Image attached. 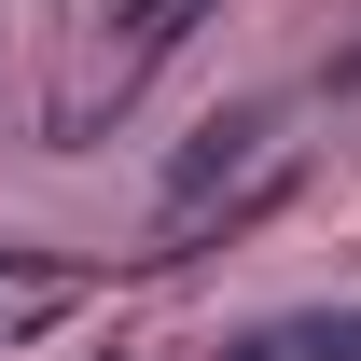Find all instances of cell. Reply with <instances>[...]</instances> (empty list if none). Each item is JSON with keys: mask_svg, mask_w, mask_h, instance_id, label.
<instances>
[{"mask_svg": "<svg viewBox=\"0 0 361 361\" xmlns=\"http://www.w3.org/2000/svg\"><path fill=\"white\" fill-rule=\"evenodd\" d=\"M223 361H361V306H319V319H264V334H236Z\"/></svg>", "mask_w": 361, "mask_h": 361, "instance_id": "obj_2", "label": "cell"}, {"mask_svg": "<svg viewBox=\"0 0 361 361\" xmlns=\"http://www.w3.org/2000/svg\"><path fill=\"white\" fill-rule=\"evenodd\" d=\"M180 14H195V0H126V14H111V28H126V70H139V56H167V42H180Z\"/></svg>", "mask_w": 361, "mask_h": 361, "instance_id": "obj_3", "label": "cell"}, {"mask_svg": "<svg viewBox=\"0 0 361 361\" xmlns=\"http://www.w3.org/2000/svg\"><path fill=\"white\" fill-rule=\"evenodd\" d=\"M264 139H278V111H264V97H236V111H209V126H195V153L167 167V223H195V209H209V180H223V167H250Z\"/></svg>", "mask_w": 361, "mask_h": 361, "instance_id": "obj_1", "label": "cell"}]
</instances>
